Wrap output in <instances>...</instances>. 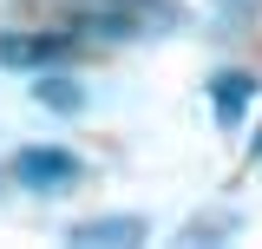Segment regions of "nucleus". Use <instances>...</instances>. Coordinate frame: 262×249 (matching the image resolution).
<instances>
[{
    "label": "nucleus",
    "instance_id": "obj_1",
    "mask_svg": "<svg viewBox=\"0 0 262 249\" xmlns=\"http://www.w3.org/2000/svg\"><path fill=\"white\" fill-rule=\"evenodd\" d=\"M59 27L92 33V39H158L184 20L177 0H46Z\"/></svg>",
    "mask_w": 262,
    "mask_h": 249
},
{
    "label": "nucleus",
    "instance_id": "obj_4",
    "mask_svg": "<svg viewBox=\"0 0 262 249\" xmlns=\"http://www.w3.org/2000/svg\"><path fill=\"white\" fill-rule=\"evenodd\" d=\"M249 105H256V72H243V66H223V72H210V112L223 131L249 118Z\"/></svg>",
    "mask_w": 262,
    "mask_h": 249
},
{
    "label": "nucleus",
    "instance_id": "obj_5",
    "mask_svg": "<svg viewBox=\"0 0 262 249\" xmlns=\"http://www.w3.org/2000/svg\"><path fill=\"white\" fill-rule=\"evenodd\" d=\"M144 217H92V223H72V243H144Z\"/></svg>",
    "mask_w": 262,
    "mask_h": 249
},
{
    "label": "nucleus",
    "instance_id": "obj_6",
    "mask_svg": "<svg viewBox=\"0 0 262 249\" xmlns=\"http://www.w3.org/2000/svg\"><path fill=\"white\" fill-rule=\"evenodd\" d=\"M39 92V105H53V112H79L85 105V92L72 86V79H46V86H33Z\"/></svg>",
    "mask_w": 262,
    "mask_h": 249
},
{
    "label": "nucleus",
    "instance_id": "obj_3",
    "mask_svg": "<svg viewBox=\"0 0 262 249\" xmlns=\"http://www.w3.org/2000/svg\"><path fill=\"white\" fill-rule=\"evenodd\" d=\"M13 177L27 190H39V197H53V190H66V184H79L85 177V164L72 151H59V144H27V151L13 157Z\"/></svg>",
    "mask_w": 262,
    "mask_h": 249
},
{
    "label": "nucleus",
    "instance_id": "obj_2",
    "mask_svg": "<svg viewBox=\"0 0 262 249\" xmlns=\"http://www.w3.org/2000/svg\"><path fill=\"white\" fill-rule=\"evenodd\" d=\"M79 53V33L72 27H7L0 33V72H53V66H66Z\"/></svg>",
    "mask_w": 262,
    "mask_h": 249
}]
</instances>
